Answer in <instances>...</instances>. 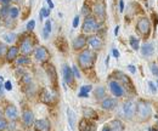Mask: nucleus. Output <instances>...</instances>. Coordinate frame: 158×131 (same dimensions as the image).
Here are the masks:
<instances>
[{
	"label": "nucleus",
	"instance_id": "6e6d98bb",
	"mask_svg": "<svg viewBox=\"0 0 158 131\" xmlns=\"http://www.w3.org/2000/svg\"><path fill=\"white\" fill-rule=\"evenodd\" d=\"M150 131H158V128H157V129H155V130H152V129H151Z\"/></svg>",
	"mask_w": 158,
	"mask_h": 131
},
{
	"label": "nucleus",
	"instance_id": "8fccbe9b",
	"mask_svg": "<svg viewBox=\"0 0 158 131\" xmlns=\"http://www.w3.org/2000/svg\"><path fill=\"white\" fill-rule=\"evenodd\" d=\"M46 3L49 4V9H54V3H52V0H46Z\"/></svg>",
	"mask_w": 158,
	"mask_h": 131
},
{
	"label": "nucleus",
	"instance_id": "9b49d317",
	"mask_svg": "<svg viewBox=\"0 0 158 131\" xmlns=\"http://www.w3.org/2000/svg\"><path fill=\"white\" fill-rule=\"evenodd\" d=\"M109 90L116 97H122L124 95V89H123L122 84H119L117 80H111L109 81Z\"/></svg>",
	"mask_w": 158,
	"mask_h": 131
},
{
	"label": "nucleus",
	"instance_id": "5fc2aeb1",
	"mask_svg": "<svg viewBox=\"0 0 158 131\" xmlns=\"http://www.w3.org/2000/svg\"><path fill=\"white\" fill-rule=\"evenodd\" d=\"M108 62H109V56H107L106 58V66H108Z\"/></svg>",
	"mask_w": 158,
	"mask_h": 131
},
{
	"label": "nucleus",
	"instance_id": "5701e85b",
	"mask_svg": "<svg viewBox=\"0 0 158 131\" xmlns=\"http://www.w3.org/2000/svg\"><path fill=\"white\" fill-rule=\"evenodd\" d=\"M153 52H155V47L151 43H146V44H143L141 46V53L143 55V56L150 57V56H152L153 55Z\"/></svg>",
	"mask_w": 158,
	"mask_h": 131
},
{
	"label": "nucleus",
	"instance_id": "0eeeda50",
	"mask_svg": "<svg viewBox=\"0 0 158 131\" xmlns=\"http://www.w3.org/2000/svg\"><path fill=\"white\" fill-rule=\"evenodd\" d=\"M18 49L24 56H28V55H31L34 51V41L31 38V35H26L21 39V43H19Z\"/></svg>",
	"mask_w": 158,
	"mask_h": 131
},
{
	"label": "nucleus",
	"instance_id": "e433bc0d",
	"mask_svg": "<svg viewBox=\"0 0 158 131\" xmlns=\"http://www.w3.org/2000/svg\"><path fill=\"white\" fill-rule=\"evenodd\" d=\"M49 16H50V9L43 8L42 10H40V19H43L45 17H49Z\"/></svg>",
	"mask_w": 158,
	"mask_h": 131
},
{
	"label": "nucleus",
	"instance_id": "ddd939ff",
	"mask_svg": "<svg viewBox=\"0 0 158 131\" xmlns=\"http://www.w3.org/2000/svg\"><path fill=\"white\" fill-rule=\"evenodd\" d=\"M62 73H63V80H65L66 84L73 86V84H74V75H73V72H72V68L68 64H65L62 67Z\"/></svg>",
	"mask_w": 158,
	"mask_h": 131
},
{
	"label": "nucleus",
	"instance_id": "aec40b11",
	"mask_svg": "<svg viewBox=\"0 0 158 131\" xmlns=\"http://www.w3.org/2000/svg\"><path fill=\"white\" fill-rule=\"evenodd\" d=\"M116 106H117V100H116V98L105 97L104 100H102V102H101V107L104 108V109H107V111L114 108Z\"/></svg>",
	"mask_w": 158,
	"mask_h": 131
},
{
	"label": "nucleus",
	"instance_id": "20e7f679",
	"mask_svg": "<svg viewBox=\"0 0 158 131\" xmlns=\"http://www.w3.org/2000/svg\"><path fill=\"white\" fill-rule=\"evenodd\" d=\"M116 75V78H117V81L119 82V84H123V89H127V91H130V92H134L135 91V87H134V84H133V81L130 80V78L128 77L127 74L124 73H122L119 71H117L113 73Z\"/></svg>",
	"mask_w": 158,
	"mask_h": 131
},
{
	"label": "nucleus",
	"instance_id": "a19ab883",
	"mask_svg": "<svg viewBox=\"0 0 158 131\" xmlns=\"http://www.w3.org/2000/svg\"><path fill=\"white\" fill-rule=\"evenodd\" d=\"M72 72H73V75H74V77L75 78H80V73H79V71H78V67L77 66H73L72 67Z\"/></svg>",
	"mask_w": 158,
	"mask_h": 131
},
{
	"label": "nucleus",
	"instance_id": "cd10ccee",
	"mask_svg": "<svg viewBox=\"0 0 158 131\" xmlns=\"http://www.w3.org/2000/svg\"><path fill=\"white\" fill-rule=\"evenodd\" d=\"M129 44H130V46H132V49L135 50V51H137L140 49V40H139V38L130 37L129 38Z\"/></svg>",
	"mask_w": 158,
	"mask_h": 131
},
{
	"label": "nucleus",
	"instance_id": "bf43d9fd",
	"mask_svg": "<svg viewBox=\"0 0 158 131\" xmlns=\"http://www.w3.org/2000/svg\"><path fill=\"white\" fill-rule=\"evenodd\" d=\"M157 86H158V82H157Z\"/></svg>",
	"mask_w": 158,
	"mask_h": 131
},
{
	"label": "nucleus",
	"instance_id": "c9c22d12",
	"mask_svg": "<svg viewBox=\"0 0 158 131\" xmlns=\"http://www.w3.org/2000/svg\"><path fill=\"white\" fill-rule=\"evenodd\" d=\"M8 120H6L5 118H0V131H5L6 129H8Z\"/></svg>",
	"mask_w": 158,
	"mask_h": 131
},
{
	"label": "nucleus",
	"instance_id": "4be33fe9",
	"mask_svg": "<svg viewBox=\"0 0 158 131\" xmlns=\"http://www.w3.org/2000/svg\"><path fill=\"white\" fill-rule=\"evenodd\" d=\"M83 114H84V118L88 119V120H96L99 118L97 113H96L93 108H89V107L83 108Z\"/></svg>",
	"mask_w": 158,
	"mask_h": 131
},
{
	"label": "nucleus",
	"instance_id": "13d9d810",
	"mask_svg": "<svg viewBox=\"0 0 158 131\" xmlns=\"http://www.w3.org/2000/svg\"><path fill=\"white\" fill-rule=\"evenodd\" d=\"M12 1H19V0H12Z\"/></svg>",
	"mask_w": 158,
	"mask_h": 131
},
{
	"label": "nucleus",
	"instance_id": "6e6552de",
	"mask_svg": "<svg viewBox=\"0 0 158 131\" xmlns=\"http://www.w3.org/2000/svg\"><path fill=\"white\" fill-rule=\"evenodd\" d=\"M49 56H50V53H49V51H47V49L45 46H38L37 49L34 50V57H35L37 61L42 62V63L45 62V61H47Z\"/></svg>",
	"mask_w": 158,
	"mask_h": 131
},
{
	"label": "nucleus",
	"instance_id": "4468645a",
	"mask_svg": "<svg viewBox=\"0 0 158 131\" xmlns=\"http://www.w3.org/2000/svg\"><path fill=\"white\" fill-rule=\"evenodd\" d=\"M34 130L35 131H50L51 124L47 119H38L34 121Z\"/></svg>",
	"mask_w": 158,
	"mask_h": 131
},
{
	"label": "nucleus",
	"instance_id": "4d7b16f0",
	"mask_svg": "<svg viewBox=\"0 0 158 131\" xmlns=\"http://www.w3.org/2000/svg\"><path fill=\"white\" fill-rule=\"evenodd\" d=\"M1 116H3V112H1V111H0V118H1Z\"/></svg>",
	"mask_w": 158,
	"mask_h": 131
},
{
	"label": "nucleus",
	"instance_id": "6ab92c4d",
	"mask_svg": "<svg viewBox=\"0 0 158 131\" xmlns=\"http://www.w3.org/2000/svg\"><path fill=\"white\" fill-rule=\"evenodd\" d=\"M78 129H79V131H95L94 124H93L90 120L85 119V118H83V119L79 121Z\"/></svg>",
	"mask_w": 158,
	"mask_h": 131
},
{
	"label": "nucleus",
	"instance_id": "58836bf2",
	"mask_svg": "<svg viewBox=\"0 0 158 131\" xmlns=\"http://www.w3.org/2000/svg\"><path fill=\"white\" fill-rule=\"evenodd\" d=\"M150 68H151V72H152V74L156 75V77H158V66L156 63H151Z\"/></svg>",
	"mask_w": 158,
	"mask_h": 131
},
{
	"label": "nucleus",
	"instance_id": "c03bdc74",
	"mask_svg": "<svg viewBox=\"0 0 158 131\" xmlns=\"http://www.w3.org/2000/svg\"><path fill=\"white\" fill-rule=\"evenodd\" d=\"M78 24H79V16L77 15V16L74 17V19H73V23H72L73 28H78Z\"/></svg>",
	"mask_w": 158,
	"mask_h": 131
},
{
	"label": "nucleus",
	"instance_id": "c756f323",
	"mask_svg": "<svg viewBox=\"0 0 158 131\" xmlns=\"http://www.w3.org/2000/svg\"><path fill=\"white\" fill-rule=\"evenodd\" d=\"M16 63L18 66H28V64H31V58H29V56H24V55H22V56L17 57Z\"/></svg>",
	"mask_w": 158,
	"mask_h": 131
},
{
	"label": "nucleus",
	"instance_id": "79ce46f5",
	"mask_svg": "<svg viewBox=\"0 0 158 131\" xmlns=\"http://www.w3.org/2000/svg\"><path fill=\"white\" fill-rule=\"evenodd\" d=\"M4 87H5V90L11 91V90H12V84H11V81H10V80L5 81V82H4Z\"/></svg>",
	"mask_w": 158,
	"mask_h": 131
},
{
	"label": "nucleus",
	"instance_id": "de8ad7c7",
	"mask_svg": "<svg viewBox=\"0 0 158 131\" xmlns=\"http://www.w3.org/2000/svg\"><path fill=\"white\" fill-rule=\"evenodd\" d=\"M128 69H129L130 72H132V73H136V68H135L134 66H132V64H129V66H128Z\"/></svg>",
	"mask_w": 158,
	"mask_h": 131
},
{
	"label": "nucleus",
	"instance_id": "a878e982",
	"mask_svg": "<svg viewBox=\"0 0 158 131\" xmlns=\"http://www.w3.org/2000/svg\"><path fill=\"white\" fill-rule=\"evenodd\" d=\"M56 47L61 51V52H66L67 51V47H68V45H67V41L63 39V38H58L57 40H56Z\"/></svg>",
	"mask_w": 158,
	"mask_h": 131
},
{
	"label": "nucleus",
	"instance_id": "f704fd0d",
	"mask_svg": "<svg viewBox=\"0 0 158 131\" xmlns=\"http://www.w3.org/2000/svg\"><path fill=\"white\" fill-rule=\"evenodd\" d=\"M6 51H8V47H6V44L0 43V58H3L6 56Z\"/></svg>",
	"mask_w": 158,
	"mask_h": 131
},
{
	"label": "nucleus",
	"instance_id": "9d476101",
	"mask_svg": "<svg viewBox=\"0 0 158 131\" xmlns=\"http://www.w3.org/2000/svg\"><path fill=\"white\" fill-rule=\"evenodd\" d=\"M123 113L127 119H133L135 115V103L133 101H125L123 105Z\"/></svg>",
	"mask_w": 158,
	"mask_h": 131
},
{
	"label": "nucleus",
	"instance_id": "423d86ee",
	"mask_svg": "<svg viewBox=\"0 0 158 131\" xmlns=\"http://www.w3.org/2000/svg\"><path fill=\"white\" fill-rule=\"evenodd\" d=\"M100 23L96 22V19L94 17H85L83 26H81V30L84 34H90L94 32H99L100 29Z\"/></svg>",
	"mask_w": 158,
	"mask_h": 131
},
{
	"label": "nucleus",
	"instance_id": "4c0bfd02",
	"mask_svg": "<svg viewBox=\"0 0 158 131\" xmlns=\"http://www.w3.org/2000/svg\"><path fill=\"white\" fill-rule=\"evenodd\" d=\"M15 38H16L15 34H5L4 35V39H5L6 43H12V41L15 40Z\"/></svg>",
	"mask_w": 158,
	"mask_h": 131
},
{
	"label": "nucleus",
	"instance_id": "bb28decb",
	"mask_svg": "<svg viewBox=\"0 0 158 131\" xmlns=\"http://www.w3.org/2000/svg\"><path fill=\"white\" fill-rule=\"evenodd\" d=\"M94 95H95L96 100H102V98H105V97H106V90H105V87H102V86L96 87L95 91H94Z\"/></svg>",
	"mask_w": 158,
	"mask_h": 131
},
{
	"label": "nucleus",
	"instance_id": "72a5a7b5",
	"mask_svg": "<svg viewBox=\"0 0 158 131\" xmlns=\"http://www.w3.org/2000/svg\"><path fill=\"white\" fill-rule=\"evenodd\" d=\"M19 15V11H18V9L17 8H10V11H9V17H11L12 19H15V18H17V16Z\"/></svg>",
	"mask_w": 158,
	"mask_h": 131
},
{
	"label": "nucleus",
	"instance_id": "473e14b6",
	"mask_svg": "<svg viewBox=\"0 0 158 131\" xmlns=\"http://www.w3.org/2000/svg\"><path fill=\"white\" fill-rule=\"evenodd\" d=\"M31 81H32V78L28 73H24L21 77V84L22 85H29V84H32Z\"/></svg>",
	"mask_w": 158,
	"mask_h": 131
},
{
	"label": "nucleus",
	"instance_id": "b1692460",
	"mask_svg": "<svg viewBox=\"0 0 158 131\" xmlns=\"http://www.w3.org/2000/svg\"><path fill=\"white\" fill-rule=\"evenodd\" d=\"M108 126L111 129V131H123L124 130V125H123V123L120 120H112Z\"/></svg>",
	"mask_w": 158,
	"mask_h": 131
},
{
	"label": "nucleus",
	"instance_id": "f8f14e48",
	"mask_svg": "<svg viewBox=\"0 0 158 131\" xmlns=\"http://www.w3.org/2000/svg\"><path fill=\"white\" fill-rule=\"evenodd\" d=\"M86 43L93 50H101L102 45H104V41H102V39L99 35H91L86 38Z\"/></svg>",
	"mask_w": 158,
	"mask_h": 131
},
{
	"label": "nucleus",
	"instance_id": "ea45409f",
	"mask_svg": "<svg viewBox=\"0 0 158 131\" xmlns=\"http://www.w3.org/2000/svg\"><path fill=\"white\" fill-rule=\"evenodd\" d=\"M34 27H35V21L34 19H31L28 23H27V30L28 32H32L34 29Z\"/></svg>",
	"mask_w": 158,
	"mask_h": 131
},
{
	"label": "nucleus",
	"instance_id": "603ef678",
	"mask_svg": "<svg viewBox=\"0 0 158 131\" xmlns=\"http://www.w3.org/2000/svg\"><path fill=\"white\" fill-rule=\"evenodd\" d=\"M102 131H111V129H109V126H108V125H106V126H104Z\"/></svg>",
	"mask_w": 158,
	"mask_h": 131
},
{
	"label": "nucleus",
	"instance_id": "412c9836",
	"mask_svg": "<svg viewBox=\"0 0 158 131\" xmlns=\"http://www.w3.org/2000/svg\"><path fill=\"white\" fill-rule=\"evenodd\" d=\"M39 100L43 103H45V105H49V103H51V101H52V94L47 90V89H43L42 92H40Z\"/></svg>",
	"mask_w": 158,
	"mask_h": 131
},
{
	"label": "nucleus",
	"instance_id": "49530a36",
	"mask_svg": "<svg viewBox=\"0 0 158 131\" xmlns=\"http://www.w3.org/2000/svg\"><path fill=\"white\" fill-rule=\"evenodd\" d=\"M119 11L120 12L124 11V1L123 0H119Z\"/></svg>",
	"mask_w": 158,
	"mask_h": 131
},
{
	"label": "nucleus",
	"instance_id": "37998d69",
	"mask_svg": "<svg viewBox=\"0 0 158 131\" xmlns=\"http://www.w3.org/2000/svg\"><path fill=\"white\" fill-rule=\"evenodd\" d=\"M89 12H90L89 8H88L86 5H84V6H83V10H81V15L85 16V17H88V16H89Z\"/></svg>",
	"mask_w": 158,
	"mask_h": 131
},
{
	"label": "nucleus",
	"instance_id": "f03ea898",
	"mask_svg": "<svg viewBox=\"0 0 158 131\" xmlns=\"http://www.w3.org/2000/svg\"><path fill=\"white\" fill-rule=\"evenodd\" d=\"M135 112L141 121H145L152 115V108H151V106L147 102L140 101V102H137V105L135 107Z\"/></svg>",
	"mask_w": 158,
	"mask_h": 131
},
{
	"label": "nucleus",
	"instance_id": "2f4dec72",
	"mask_svg": "<svg viewBox=\"0 0 158 131\" xmlns=\"http://www.w3.org/2000/svg\"><path fill=\"white\" fill-rule=\"evenodd\" d=\"M9 11H10V6L4 5L3 8H1V10H0V17H1L3 19L8 18L9 17Z\"/></svg>",
	"mask_w": 158,
	"mask_h": 131
},
{
	"label": "nucleus",
	"instance_id": "a211bd4d",
	"mask_svg": "<svg viewBox=\"0 0 158 131\" xmlns=\"http://www.w3.org/2000/svg\"><path fill=\"white\" fill-rule=\"evenodd\" d=\"M85 45H86V37L84 35H78L72 41V46L74 50H81Z\"/></svg>",
	"mask_w": 158,
	"mask_h": 131
},
{
	"label": "nucleus",
	"instance_id": "f3484780",
	"mask_svg": "<svg viewBox=\"0 0 158 131\" xmlns=\"http://www.w3.org/2000/svg\"><path fill=\"white\" fill-rule=\"evenodd\" d=\"M18 53H19V49L17 46H10L8 51H6V61L8 62H12L15 61L18 57Z\"/></svg>",
	"mask_w": 158,
	"mask_h": 131
},
{
	"label": "nucleus",
	"instance_id": "864d4df0",
	"mask_svg": "<svg viewBox=\"0 0 158 131\" xmlns=\"http://www.w3.org/2000/svg\"><path fill=\"white\" fill-rule=\"evenodd\" d=\"M0 1H1L4 5H8V4L10 3V0H0Z\"/></svg>",
	"mask_w": 158,
	"mask_h": 131
},
{
	"label": "nucleus",
	"instance_id": "39448f33",
	"mask_svg": "<svg viewBox=\"0 0 158 131\" xmlns=\"http://www.w3.org/2000/svg\"><path fill=\"white\" fill-rule=\"evenodd\" d=\"M136 30H137V33H139L141 37L147 38L150 32H151V22H150V19L147 17L139 18V21H137V23H136Z\"/></svg>",
	"mask_w": 158,
	"mask_h": 131
},
{
	"label": "nucleus",
	"instance_id": "f257e3e1",
	"mask_svg": "<svg viewBox=\"0 0 158 131\" xmlns=\"http://www.w3.org/2000/svg\"><path fill=\"white\" fill-rule=\"evenodd\" d=\"M95 53L91 51V50H83L79 56H78V63H79V67L83 68V69H89L94 66V62H95Z\"/></svg>",
	"mask_w": 158,
	"mask_h": 131
},
{
	"label": "nucleus",
	"instance_id": "7ed1b4c3",
	"mask_svg": "<svg viewBox=\"0 0 158 131\" xmlns=\"http://www.w3.org/2000/svg\"><path fill=\"white\" fill-rule=\"evenodd\" d=\"M93 12H94L96 22L97 23L105 22V19H106V6H105L104 0H99V1L95 3Z\"/></svg>",
	"mask_w": 158,
	"mask_h": 131
},
{
	"label": "nucleus",
	"instance_id": "dca6fc26",
	"mask_svg": "<svg viewBox=\"0 0 158 131\" xmlns=\"http://www.w3.org/2000/svg\"><path fill=\"white\" fill-rule=\"evenodd\" d=\"M22 121H23V125L29 128L32 126L35 119H34V113L31 111V109H26V111L22 113Z\"/></svg>",
	"mask_w": 158,
	"mask_h": 131
},
{
	"label": "nucleus",
	"instance_id": "09e8293b",
	"mask_svg": "<svg viewBox=\"0 0 158 131\" xmlns=\"http://www.w3.org/2000/svg\"><path fill=\"white\" fill-rule=\"evenodd\" d=\"M113 56L116 57V58H119V51L118 50H117V49H113Z\"/></svg>",
	"mask_w": 158,
	"mask_h": 131
},
{
	"label": "nucleus",
	"instance_id": "2eb2a0df",
	"mask_svg": "<svg viewBox=\"0 0 158 131\" xmlns=\"http://www.w3.org/2000/svg\"><path fill=\"white\" fill-rule=\"evenodd\" d=\"M45 71H46L47 77H49V79L51 81V84L54 86H56L57 85V72H56V68H55L51 63H47L45 66Z\"/></svg>",
	"mask_w": 158,
	"mask_h": 131
},
{
	"label": "nucleus",
	"instance_id": "393cba45",
	"mask_svg": "<svg viewBox=\"0 0 158 131\" xmlns=\"http://www.w3.org/2000/svg\"><path fill=\"white\" fill-rule=\"evenodd\" d=\"M67 116H68V124L72 130L75 129V114L71 108H67Z\"/></svg>",
	"mask_w": 158,
	"mask_h": 131
},
{
	"label": "nucleus",
	"instance_id": "c85d7f7f",
	"mask_svg": "<svg viewBox=\"0 0 158 131\" xmlns=\"http://www.w3.org/2000/svg\"><path fill=\"white\" fill-rule=\"evenodd\" d=\"M51 33V22L50 19H46V22L44 24V30H43V38L44 39H47Z\"/></svg>",
	"mask_w": 158,
	"mask_h": 131
},
{
	"label": "nucleus",
	"instance_id": "a18cd8bd",
	"mask_svg": "<svg viewBox=\"0 0 158 131\" xmlns=\"http://www.w3.org/2000/svg\"><path fill=\"white\" fill-rule=\"evenodd\" d=\"M148 86H150V89H151V91H152L153 94H156V91H157V86H155V84L152 81H148Z\"/></svg>",
	"mask_w": 158,
	"mask_h": 131
},
{
	"label": "nucleus",
	"instance_id": "1a4fd4ad",
	"mask_svg": "<svg viewBox=\"0 0 158 131\" xmlns=\"http://www.w3.org/2000/svg\"><path fill=\"white\" fill-rule=\"evenodd\" d=\"M4 114L6 116V119H9L11 121H15L18 118V111L17 107L15 105H8L4 109Z\"/></svg>",
	"mask_w": 158,
	"mask_h": 131
},
{
	"label": "nucleus",
	"instance_id": "7c9ffc66",
	"mask_svg": "<svg viewBox=\"0 0 158 131\" xmlns=\"http://www.w3.org/2000/svg\"><path fill=\"white\" fill-rule=\"evenodd\" d=\"M91 89H93L91 85H84V86H81L80 87V92L78 94V96H79V97H88L89 92L91 91Z\"/></svg>",
	"mask_w": 158,
	"mask_h": 131
},
{
	"label": "nucleus",
	"instance_id": "3c124183",
	"mask_svg": "<svg viewBox=\"0 0 158 131\" xmlns=\"http://www.w3.org/2000/svg\"><path fill=\"white\" fill-rule=\"evenodd\" d=\"M118 30H119V26H117L114 28V35H118Z\"/></svg>",
	"mask_w": 158,
	"mask_h": 131
}]
</instances>
